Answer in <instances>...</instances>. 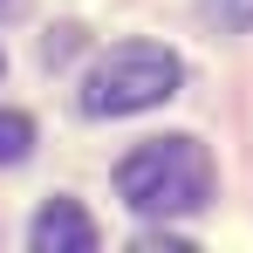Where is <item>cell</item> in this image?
Segmentation results:
<instances>
[{
  "label": "cell",
  "mask_w": 253,
  "mask_h": 253,
  "mask_svg": "<svg viewBox=\"0 0 253 253\" xmlns=\"http://www.w3.org/2000/svg\"><path fill=\"white\" fill-rule=\"evenodd\" d=\"M117 192L144 219L199 212L212 199V158H206V144H192V137H151V144H137L117 165Z\"/></svg>",
  "instance_id": "obj_1"
},
{
  "label": "cell",
  "mask_w": 253,
  "mask_h": 253,
  "mask_svg": "<svg viewBox=\"0 0 253 253\" xmlns=\"http://www.w3.org/2000/svg\"><path fill=\"white\" fill-rule=\"evenodd\" d=\"M178 55L158 42H124L110 48L96 69L83 76V110L89 117H130V110H158L171 89H178Z\"/></svg>",
  "instance_id": "obj_2"
},
{
  "label": "cell",
  "mask_w": 253,
  "mask_h": 253,
  "mask_svg": "<svg viewBox=\"0 0 253 253\" xmlns=\"http://www.w3.org/2000/svg\"><path fill=\"white\" fill-rule=\"evenodd\" d=\"M35 253H89L96 247V219H89L76 199H48L42 212H35Z\"/></svg>",
  "instance_id": "obj_3"
},
{
  "label": "cell",
  "mask_w": 253,
  "mask_h": 253,
  "mask_svg": "<svg viewBox=\"0 0 253 253\" xmlns=\"http://www.w3.org/2000/svg\"><path fill=\"white\" fill-rule=\"evenodd\" d=\"M35 151V117H21V110H0V165H21Z\"/></svg>",
  "instance_id": "obj_4"
},
{
  "label": "cell",
  "mask_w": 253,
  "mask_h": 253,
  "mask_svg": "<svg viewBox=\"0 0 253 253\" xmlns=\"http://www.w3.org/2000/svg\"><path fill=\"white\" fill-rule=\"evenodd\" d=\"M206 21L219 35H253V0H206Z\"/></svg>",
  "instance_id": "obj_5"
},
{
  "label": "cell",
  "mask_w": 253,
  "mask_h": 253,
  "mask_svg": "<svg viewBox=\"0 0 253 253\" xmlns=\"http://www.w3.org/2000/svg\"><path fill=\"white\" fill-rule=\"evenodd\" d=\"M76 42H83V28H55V42H48V55L62 62V55H76Z\"/></svg>",
  "instance_id": "obj_6"
}]
</instances>
